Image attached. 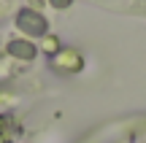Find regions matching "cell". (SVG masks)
<instances>
[{"instance_id": "cell-2", "label": "cell", "mask_w": 146, "mask_h": 143, "mask_svg": "<svg viewBox=\"0 0 146 143\" xmlns=\"http://www.w3.org/2000/svg\"><path fill=\"white\" fill-rule=\"evenodd\" d=\"M11 54H22V57H33V46H27L25 41H14V43H11Z\"/></svg>"}, {"instance_id": "cell-3", "label": "cell", "mask_w": 146, "mask_h": 143, "mask_svg": "<svg viewBox=\"0 0 146 143\" xmlns=\"http://www.w3.org/2000/svg\"><path fill=\"white\" fill-rule=\"evenodd\" d=\"M52 3H54V5H60V8H65V5H68L70 0H52Z\"/></svg>"}, {"instance_id": "cell-1", "label": "cell", "mask_w": 146, "mask_h": 143, "mask_svg": "<svg viewBox=\"0 0 146 143\" xmlns=\"http://www.w3.org/2000/svg\"><path fill=\"white\" fill-rule=\"evenodd\" d=\"M19 27L22 30H30V32H43L46 30V22H43L41 16L30 14V11H22L19 14Z\"/></svg>"}]
</instances>
